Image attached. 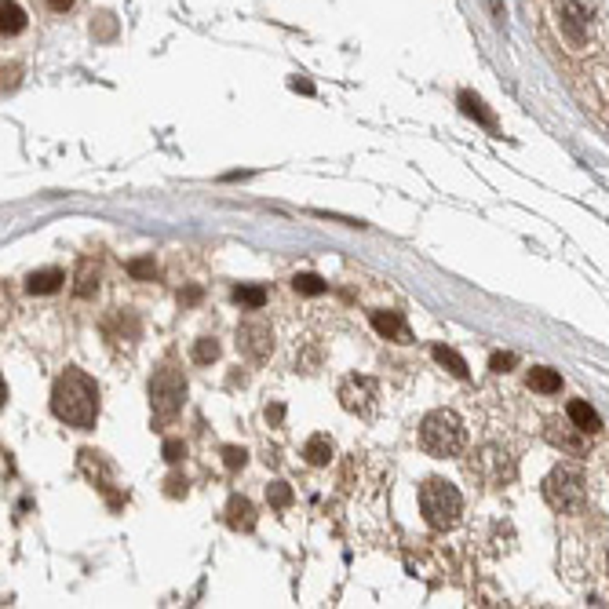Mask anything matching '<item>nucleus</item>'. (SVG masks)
Listing matches in <instances>:
<instances>
[{
	"mask_svg": "<svg viewBox=\"0 0 609 609\" xmlns=\"http://www.w3.org/2000/svg\"><path fill=\"white\" fill-rule=\"evenodd\" d=\"M51 412L77 427V430H92L96 420H99V387L88 373L80 369H66L55 387H51Z\"/></svg>",
	"mask_w": 609,
	"mask_h": 609,
	"instance_id": "obj_1",
	"label": "nucleus"
},
{
	"mask_svg": "<svg viewBox=\"0 0 609 609\" xmlns=\"http://www.w3.org/2000/svg\"><path fill=\"white\" fill-rule=\"evenodd\" d=\"M464 442H467V434H464V423H460L457 412L434 409V412L423 416V423H420V446H423L427 457H438V460L460 457Z\"/></svg>",
	"mask_w": 609,
	"mask_h": 609,
	"instance_id": "obj_2",
	"label": "nucleus"
},
{
	"mask_svg": "<svg viewBox=\"0 0 609 609\" xmlns=\"http://www.w3.org/2000/svg\"><path fill=\"white\" fill-rule=\"evenodd\" d=\"M420 511H423L430 530H453L460 521L464 500H460L457 485H449L446 478H427L420 485Z\"/></svg>",
	"mask_w": 609,
	"mask_h": 609,
	"instance_id": "obj_3",
	"label": "nucleus"
},
{
	"mask_svg": "<svg viewBox=\"0 0 609 609\" xmlns=\"http://www.w3.org/2000/svg\"><path fill=\"white\" fill-rule=\"evenodd\" d=\"M544 500L548 507H555L558 514H573L587 503V478L577 464H558L548 478H544Z\"/></svg>",
	"mask_w": 609,
	"mask_h": 609,
	"instance_id": "obj_4",
	"label": "nucleus"
},
{
	"mask_svg": "<svg viewBox=\"0 0 609 609\" xmlns=\"http://www.w3.org/2000/svg\"><path fill=\"white\" fill-rule=\"evenodd\" d=\"M183 398H187V380L183 373H176L171 365H164L153 380H150V409H153V423H168L176 420L180 409H183Z\"/></svg>",
	"mask_w": 609,
	"mask_h": 609,
	"instance_id": "obj_5",
	"label": "nucleus"
},
{
	"mask_svg": "<svg viewBox=\"0 0 609 609\" xmlns=\"http://www.w3.org/2000/svg\"><path fill=\"white\" fill-rule=\"evenodd\" d=\"M467 471L485 485H503V482L514 478V460L503 446H482L475 453V460L467 464Z\"/></svg>",
	"mask_w": 609,
	"mask_h": 609,
	"instance_id": "obj_6",
	"label": "nucleus"
},
{
	"mask_svg": "<svg viewBox=\"0 0 609 609\" xmlns=\"http://www.w3.org/2000/svg\"><path fill=\"white\" fill-rule=\"evenodd\" d=\"M339 405L355 416H373L380 405V383L373 376H346L339 383Z\"/></svg>",
	"mask_w": 609,
	"mask_h": 609,
	"instance_id": "obj_7",
	"label": "nucleus"
},
{
	"mask_svg": "<svg viewBox=\"0 0 609 609\" xmlns=\"http://www.w3.org/2000/svg\"><path fill=\"white\" fill-rule=\"evenodd\" d=\"M237 351L252 362H263L274 351V332L267 321H241L237 325Z\"/></svg>",
	"mask_w": 609,
	"mask_h": 609,
	"instance_id": "obj_8",
	"label": "nucleus"
},
{
	"mask_svg": "<svg viewBox=\"0 0 609 609\" xmlns=\"http://www.w3.org/2000/svg\"><path fill=\"white\" fill-rule=\"evenodd\" d=\"M558 26L569 37V44H577V48L587 44V37H591V12H587L584 0H566L562 12H558Z\"/></svg>",
	"mask_w": 609,
	"mask_h": 609,
	"instance_id": "obj_9",
	"label": "nucleus"
},
{
	"mask_svg": "<svg viewBox=\"0 0 609 609\" xmlns=\"http://www.w3.org/2000/svg\"><path fill=\"white\" fill-rule=\"evenodd\" d=\"M548 442L555 446V449H562V453H573V457H584L587 453V430H580L569 416H566V423L562 420H548Z\"/></svg>",
	"mask_w": 609,
	"mask_h": 609,
	"instance_id": "obj_10",
	"label": "nucleus"
},
{
	"mask_svg": "<svg viewBox=\"0 0 609 609\" xmlns=\"http://www.w3.org/2000/svg\"><path fill=\"white\" fill-rule=\"evenodd\" d=\"M80 467H84V471H88V475L96 478V485H99V489L106 493L110 507L117 511V507H121V496L114 493V471H110V464L103 460V453H96V449H84V453H80Z\"/></svg>",
	"mask_w": 609,
	"mask_h": 609,
	"instance_id": "obj_11",
	"label": "nucleus"
},
{
	"mask_svg": "<svg viewBox=\"0 0 609 609\" xmlns=\"http://www.w3.org/2000/svg\"><path fill=\"white\" fill-rule=\"evenodd\" d=\"M226 526L234 533H252L255 530V507L248 496H230L226 503Z\"/></svg>",
	"mask_w": 609,
	"mask_h": 609,
	"instance_id": "obj_12",
	"label": "nucleus"
},
{
	"mask_svg": "<svg viewBox=\"0 0 609 609\" xmlns=\"http://www.w3.org/2000/svg\"><path fill=\"white\" fill-rule=\"evenodd\" d=\"M373 328L380 336H387V339H398V343L412 339V332H409V325H405V318L398 310H373Z\"/></svg>",
	"mask_w": 609,
	"mask_h": 609,
	"instance_id": "obj_13",
	"label": "nucleus"
},
{
	"mask_svg": "<svg viewBox=\"0 0 609 609\" xmlns=\"http://www.w3.org/2000/svg\"><path fill=\"white\" fill-rule=\"evenodd\" d=\"M332 453H336V446H332L328 434H310L307 446H303V457H307L310 467H325L332 460Z\"/></svg>",
	"mask_w": 609,
	"mask_h": 609,
	"instance_id": "obj_14",
	"label": "nucleus"
},
{
	"mask_svg": "<svg viewBox=\"0 0 609 609\" xmlns=\"http://www.w3.org/2000/svg\"><path fill=\"white\" fill-rule=\"evenodd\" d=\"M73 292H77L80 300H92V296L99 292V267L92 263V259H84V263L77 267V285H73Z\"/></svg>",
	"mask_w": 609,
	"mask_h": 609,
	"instance_id": "obj_15",
	"label": "nucleus"
},
{
	"mask_svg": "<svg viewBox=\"0 0 609 609\" xmlns=\"http://www.w3.org/2000/svg\"><path fill=\"white\" fill-rule=\"evenodd\" d=\"M66 281V274L62 271H33L30 278H26V289L33 292V296H48V292H59V285Z\"/></svg>",
	"mask_w": 609,
	"mask_h": 609,
	"instance_id": "obj_16",
	"label": "nucleus"
},
{
	"mask_svg": "<svg viewBox=\"0 0 609 609\" xmlns=\"http://www.w3.org/2000/svg\"><path fill=\"white\" fill-rule=\"evenodd\" d=\"M566 416L580 427V430H587V434H598L602 430V416L587 405V401H569V409H566Z\"/></svg>",
	"mask_w": 609,
	"mask_h": 609,
	"instance_id": "obj_17",
	"label": "nucleus"
},
{
	"mask_svg": "<svg viewBox=\"0 0 609 609\" xmlns=\"http://www.w3.org/2000/svg\"><path fill=\"white\" fill-rule=\"evenodd\" d=\"M0 30H5V37H15L26 30V12L15 5V0H5L0 5Z\"/></svg>",
	"mask_w": 609,
	"mask_h": 609,
	"instance_id": "obj_18",
	"label": "nucleus"
},
{
	"mask_svg": "<svg viewBox=\"0 0 609 609\" xmlns=\"http://www.w3.org/2000/svg\"><path fill=\"white\" fill-rule=\"evenodd\" d=\"M434 362H442V365H446V369H449L457 380H467V373H471V369H467V362H464V358L453 351V346H446V343H438V346H434Z\"/></svg>",
	"mask_w": 609,
	"mask_h": 609,
	"instance_id": "obj_19",
	"label": "nucleus"
},
{
	"mask_svg": "<svg viewBox=\"0 0 609 609\" xmlns=\"http://www.w3.org/2000/svg\"><path fill=\"white\" fill-rule=\"evenodd\" d=\"M460 106H464V114H467V117H475V121H482V125H485L489 132H496V117H493V114L485 110V103H482L478 96L464 92V96H460Z\"/></svg>",
	"mask_w": 609,
	"mask_h": 609,
	"instance_id": "obj_20",
	"label": "nucleus"
},
{
	"mask_svg": "<svg viewBox=\"0 0 609 609\" xmlns=\"http://www.w3.org/2000/svg\"><path fill=\"white\" fill-rule=\"evenodd\" d=\"M530 387L540 391V394H558L562 391V376L555 369H533L530 373Z\"/></svg>",
	"mask_w": 609,
	"mask_h": 609,
	"instance_id": "obj_21",
	"label": "nucleus"
},
{
	"mask_svg": "<svg viewBox=\"0 0 609 609\" xmlns=\"http://www.w3.org/2000/svg\"><path fill=\"white\" fill-rule=\"evenodd\" d=\"M234 300H237L241 307L259 310V307L267 303V289H263V285H237V289H234Z\"/></svg>",
	"mask_w": 609,
	"mask_h": 609,
	"instance_id": "obj_22",
	"label": "nucleus"
},
{
	"mask_svg": "<svg viewBox=\"0 0 609 609\" xmlns=\"http://www.w3.org/2000/svg\"><path fill=\"white\" fill-rule=\"evenodd\" d=\"M216 358H219V339L201 336V339L194 343V362H198V365H212Z\"/></svg>",
	"mask_w": 609,
	"mask_h": 609,
	"instance_id": "obj_23",
	"label": "nucleus"
},
{
	"mask_svg": "<svg viewBox=\"0 0 609 609\" xmlns=\"http://www.w3.org/2000/svg\"><path fill=\"white\" fill-rule=\"evenodd\" d=\"M292 289L303 292V296H321L328 285H325L318 274H296V278H292Z\"/></svg>",
	"mask_w": 609,
	"mask_h": 609,
	"instance_id": "obj_24",
	"label": "nucleus"
},
{
	"mask_svg": "<svg viewBox=\"0 0 609 609\" xmlns=\"http://www.w3.org/2000/svg\"><path fill=\"white\" fill-rule=\"evenodd\" d=\"M128 274H132L135 281H150V278L157 274V263H153V255H143V259H132V263H128Z\"/></svg>",
	"mask_w": 609,
	"mask_h": 609,
	"instance_id": "obj_25",
	"label": "nucleus"
},
{
	"mask_svg": "<svg viewBox=\"0 0 609 609\" xmlns=\"http://www.w3.org/2000/svg\"><path fill=\"white\" fill-rule=\"evenodd\" d=\"M267 500H271V507H289L292 503V489L285 482H271L267 485Z\"/></svg>",
	"mask_w": 609,
	"mask_h": 609,
	"instance_id": "obj_26",
	"label": "nucleus"
},
{
	"mask_svg": "<svg viewBox=\"0 0 609 609\" xmlns=\"http://www.w3.org/2000/svg\"><path fill=\"white\" fill-rule=\"evenodd\" d=\"M223 464H226L230 471H237V467L248 464V453H245L241 446H226V449H223Z\"/></svg>",
	"mask_w": 609,
	"mask_h": 609,
	"instance_id": "obj_27",
	"label": "nucleus"
},
{
	"mask_svg": "<svg viewBox=\"0 0 609 609\" xmlns=\"http://www.w3.org/2000/svg\"><path fill=\"white\" fill-rule=\"evenodd\" d=\"M161 453H164V460H168V464H180V460L187 457V446H183V442H176V438H168Z\"/></svg>",
	"mask_w": 609,
	"mask_h": 609,
	"instance_id": "obj_28",
	"label": "nucleus"
},
{
	"mask_svg": "<svg viewBox=\"0 0 609 609\" xmlns=\"http://www.w3.org/2000/svg\"><path fill=\"white\" fill-rule=\"evenodd\" d=\"M514 362H518L514 355H493V358H489V369H493V373H507Z\"/></svg>",
	"mask_w": 609,
	"mask_h": 609,
	"instance_id": "obj_29",
	"label": "nucleus"
},
{
	"mask_svg": "<svg viewBox=\"0 0 609 609\" xmlns=\"http://www.w3.org/2000/svg\"><path fill=\"white\" fill-rule=\"evenodd\" d=\"M164 485H168V496H187V478H176V475H171Z\"/></svg>",
	"mask_w": 609,
	"mask_h": 609,
	"instance_id": "obj_30",
	"label": "nucleus"
},
{
	"mask_svg": "<svg viewBox=\"0 0 609 609\" xmlns=\"http://www.w3.org/2000/svg\"><path fill=\"white\" fill-rule=\"evenodd\" d=\"M281 416H285V405H267V420L271 423H281Z\"/></svg>",
	"mask_w": 609,
	"mask_h": 609,
	"instance_id": "obj_31",
	"label": "nucleus"
},
{
	"mask_svg": "<svg viewBox=\"0 0 609 609\" xmlns=\"http://www.w3.org/2000/svg\"><path fill=\"white\" fill-rule=\"evenodd\" d=\"M292 88L303 92V96H314V84H310V80H300V77H296V80H292Z\"/></svg>",
	"mask_w": 609,
	"mask_h": 609,
	"instance_id": "obj_32",
	"label": "nucleus"
},
{
	"mask_svg": "<svg viewBox=\"0 0 609 609\" xmlns=\"http://www.w3.org/2000/svg\"><path fill=\"white\" fill-rule=\"evenodd\" d=\"M48 8H51V12H69L73 0H48Z\"/></svg>",
	"mask_w": 609,
	"mask_h": 609,
	"instance_id": "obj_33",
	"label": "nucleus"
},
{
	"mask_svg": "<svg viewBox=\"0 0 609 609\" xmlns=\"http://www.w3.org/2000/svg\"><path fill=\"white\" fill-rule=\"evenodd\" d=\"M198 300H201V289H187L183 292V303H198Z\"/></svg>",
	"mask_w": 609,
	"mask_h": 609,
	"instance_id": "obj_34",
	"label": "nucleus"
},
{
	"mask_svg": "<svg viewBox=\"0 0 609 609\" xmlns=\"http://www.w3.org/2000/svg\"><path fill=\"white\" fill-rule=\"evenodd\" d=\"M605 569H609V555H605Z\"/></svg>",
	"mask_w": 609,
	"mask_h": 609,
	"instance_id": "obj_35",
	"label": "nucleus"
}]
</instances>
